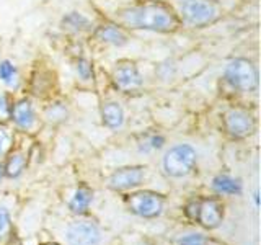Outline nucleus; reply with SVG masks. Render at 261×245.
Here are the masks:
<instances>
[{
  "instance_id": "f257e3e1",
  "label": "nucleus",
  "mask_w": 261,
  "mask_h": 245,
  "mask_svg": "<svg viewBox=\"0 0 261 245\" xmlns=\"http://www.w3.org/2000/svg\"><path fill=\"white\" fill-rule=\"evenodd\" d=\"M116 21L126 30L149 31L157 35H173L183 27L175 8L163 0H136L119 8Z\"/></svg>"
},
{
  "instance_id": "f03ea898",
  "label": "nucleus",
  "mask_w": 261,
  "mask_h": 245,
  "mask_svg": "<svg viewBox=\"0 0 261 245\" xmlns=\"http://www.w3.org/2000/svg\"><path fill=\"white\" fill-rule=\"evenodd\" d=\"M181 24L193 30H202L222 20L224 10L217 0H171Z\"/></svg>"
},
{
  "instance_id": "7ed1b4c3",
  "label": "nucleus",
  "mask_w": 261,
  "mask_h": 245,
  "mask_svg": "<svg viewBox=\"0 0 261 245\" xmlns=\"http://www.w3.org/2000/svg\"><path fill=\"white\" fill-rule=\"evenodd\" d=\"M222 79L237 93H253L258 88V67L248 57H232L225 64Z\"/></svg>"
},
{
  "instance_id": "20e7f679",
  "label": "nucleus",
  "mask_w": 261,
  "mask_h": 245,
  "mask_svg": "<svg viewBox=\"0 0 261 245\" xmlns=\"http://www.w3.org/2000/svg\"><path fill=\"white\" fill-rule=\"evenodd\" d=\"M198 165V151L188 142L171 145L162 157V168L170 178H183Z\"/></svg>"
},
{
  "instance_id": "39448f33",
  "label": "nucleus",
  "mask_w": 261,
  "mask_h": 245,
  "mask_svg": "<svg viewBox=\"0 0 261 245\" xmlns=\"http://www.w3.org/2000/svg\"><path fill=\"white\" fill-rule=\"evenodd\" d=\"M186 216L207 231H214L224 220V203L216 196L198 198L186 204Z\"/></svg>"
},
{
  "instance_id": "423d86ee",
  "label": "nucleus",
  "mask_w": 261,
  "mask_h": 245,
  "mask_svg": "<svg viewBox=\"0 0 261 245\" xmlns=\"http://www.w3.org/2000/svg\"><path fill=\"white\" fill-rule=\"evenodd\" d=\"M225 134L233 141H243L256 131V118L242 106H230L222 113Z\"/></svg>"
},
{
  "instance_id": "0eeeda50",
  "label": "nucleus",
  "mask_w": 261,
  "mask_h": 245,
  "mask_svg": "<svg viewBox=\"0 0 261 245\" xmlns=\"http://www.w3.org/2000/svg\"><path fill=\"white\" fill-rule=\"evenodd\" d=\"M126 206L133 214L142 219H155L165 209V196L152 190L130 191L126 196Z\"/></svg>"
},
{
  "instance_id": "6e6552de",
  "label": "nucleus",
  "mask_w": 261,
  "mask_h": 245,
  "mask_svg": "<svg viewBox=\"0 0 261 245\" xmlns=\"http://www.w3.org/2000/svg\"><path fill=\"white\" fill-rule=\"evenodd\" d=\"M111 82L121 93H137L144 88V76L133 59H119L114 62Z\"/></svg>"
},
{
  "instance_id": "1a4fd4ad",
  "label": "nucleus",
  "mask_w": 261,
  "mask_h": 245,
  "mask_svg": "<svg viewBox=\"0 0 261 245\" xmlns=\"http://www.w3.org/2000/svg\"><path fill=\"white\" fill-rule=\"evenodd\" d=\"M103 234L93 220L79 219L73 220L65 229V242L67 245H100Z\"/></svg>"
},
{
  "instance_id": "9d476101",
  "label": "nucleus",
  "mask_w": 261,
  "mask_h": 245,
  "mask_svg": "<svg viewBox=\"0 0 261 245\" xmlns=\"http://www.w3.org/2000/svg\"><path fill=\"white\" fill-rule=\"evenodd\" d=\"M145 178L144 165H126L119 167L108 178V186L113 191H133L142 185Z\"/></svg>"
},
{
  "instance_id": "9b49d317",
  "label": "nucleus",
  "mask_w": 261,
  "mask_h": 245,
  "mask_svg": "<svg viewBox=\"0 0 261 245\" xmlns=\"http://www.w3.org/2000/svg\"><path fill=\"white\" fill-rule=\"evenodd\" d=\"M10 121L16 129L24 131V133H33L36 129L39 118L33 102L30 98L23 96L20 100H15L10 111Z\"/></svg>"
},
{
  "instance_id": "f8f14e48",
  "label": "nucleus",
  "mask_w": 261,
  "mask_h": 245,
  "mask_svg": "<svg viewBox=\"0 0 261 245\" xmlns=\"http://www.w3.org/2000/svg\"><path fill=\"white\" fill-rule=\"evenodd\" d=\"M92 35L96 41L106 46L124 47L129 44V33L118 21H103L100 24H95Z\"/></svg>"
},
{
  "instance_id": "ddd939ff",
  "label": "nucleus",
  "mask_w": 261,
  "mask_h": 245,
  "mask_svg": "<svg viewBox=\"0 0 261 245\" xmlns=\"http://www.w3.org/2000/svg\"><path fill=\"white\" fill-rule=\"evenodd\" d=\"M100 116L105 128L111 131H118L126 122V111L122 105L116 100H106L100 106Z\"/></svg>"
},
{
  "instance_id": "4468645a",
  "label": "nucleus",
  "mask_w": 261,
  "mask_h": 245,
  "mask_svg": "<svg viewBox=\"0 0 261 245\" xmlns=\"http://www.w3.org/2000/svg\"><path fill=\"white\" fill-rule=\"evenodd\" d=\"M95 28L93 21L88 18L85 13L72 10L67 12L61 18V30L70 35H84V33H92Z\"/></svg>"
},
{
  "instance_id": "2eb2a0df",
  "label": "nucleus",
  "mask_w": 261,
  "mask_h": 245,
  "mask_svg": "<svg viewBox=\"0 0 261 245\" xmlns=\"http://www.w3.org/2000/svg\"><path fill=\"white\" fill-rule=\"evenodd\" d=\"M211 188L219 196H239L243 191V183L240 178H235L228 174H219L212 178Z\"/></svg>"
},
{
  "instance_id": "dca6fc26",
  "label": "nucleus",
  "mask_w": 261,
  "mask_h": 245,
  "mask_svg": "<svg viewBox=\"0 0 261 245\" xmlns=\"http://www.w3.org/2000/svg\"><path fill=\"white\" fill-rule=\"evenodd\" d=\"M93 201V191L88 186H79L75 188V191L72 193L69 200V209L73 214H87L90 204Z\"/></svg>"
},
{
  "instance_id": "f3484780",
  "label": "nucleus",
  "mask_w": 261,
  "mask_h": 245,
  "mask_svg": "<svg viewBox=\"0 0 261 245\" xmlns=\"http://www.w3.org/2000/svg\"><path fill=\"white\" fill-rule=\"evenodd\" d=\"M4 168L7 178H20L27 170V155L21 151H10L4 162Z\"/></svg>"
},
{
  "instance_id": "a211bd4d",
  "label": "nucleus",
  "mask_w": 261,
  "mask_h": 245,
  "mask_svg": "<svg viewBox=\"0 0 261 245\" xmlns=\"http://www.w3.org/2000/svg\"><path fill=\"white\" fill-rule=\"evenodd\" d=\"M0 82L15 90L20 84V74H18V67L15 65L13 61L10 59H0Z\"/></svg>"
},
{
  "instance_id": "6ab92c4d",
  "label": "nucleus",
  "mask_w": 261,
  "mask_h": 245,
  "mask_svg": "<svg viewBox=\"0 0 261 245\" xmlns=\"http://www.w3.org/2000/svg\"><path fill=\"white\" fill-rule=\"evenodd\" d=\"M44 119L47 122H51V125H59V122H64L65 119H67L69 116V108L67 105H65L64 102H51L46 108H44Z\"/></svg>"
},
{
  "instance_id": "aec40b11",
  "label": "nucleus",
  "mask_w": 261,
  "mask_h": 245,
  "mask_svg": "<svg viewBox=\"0 0 261 245\" xmlns=\"http://www.w3.org/2000/svg\"><path fill=\"white\" fill-rule=\"evenodd\" d=\"M73 70H75L77 77L82 82H92L95 77V70H93V62L85 56H77L75 61H73Z\"/></svg>"
},
{
  "instance_id": "412c9836",
  "label": "nucleus",
  "mask_w": 261,
  "mask_h": 245,
  "mask_svg": "<svg viewBox=\"0 0 261 245\" xmlns=\"http://www.w3.org/2000/svg\"><path fill=\"white\" fill-rule=\"evenodd\" d=\"M165 136L160 134V133H153L150 136H147L144 141L139 145V151L144 152V154H149V152H153V151H160L163 149V145H165Z\"/></svg>"
},
{
  "instance_id": "4be33fe9",
  "label": "nucleus",
  "mask_w": 261,
  "mask_h": 245,
  "mask_svg": "<svg viewBox=\"0 0 261 245\" xmlns=\"http://www.w3.org/2000/svg\"><path fill=\"white\" fill-rule=\"evenodd\" d=\"M12 105H13V100L10 98L7 92L0 93V125H4V122L10 121V111H12Z\"/></svg>"
},
{
  "instance_id": "5701e85b",
  "label": "nucleus",
  "mask_w": 261,
  "mask_h": 245,
  "mask_svg": "<svg viewBox=\"0 0 261 245\" xmlns=\"http://www.w3.org/2000/svg\"><path fill=\"white\" fill-rule=\"evenodd\" d=\"M178 245H209L207 237L201 232H190L178 239Z\"/></svg>"
},
{
  "instance_id": "b1692460",
  "label": "nucleus",
  "mask_w": 261,
  "mask_h": 245,
  "mask_svg": "<svg viewBox=\"0 0 261 245\" xmlns=\"http://www.w3.org/2000/svg\"><path fill=\"white\" fill-rule=\"evenodd\" d=\"M12 147V133L4 125H0V159L10 152Z\"/></svg>"
},
{
  "instance_id": "393cba45",
  "label": "nucleus",
  "mask_w": 261,
  "mask_h": 245,
  "mask_svg": "<svg viewBox=\"0 0 261 245\" xmlns=\"http://www.w3.org/2000/svg\"><path fill=\"white\" fill-rule=\"evenodd\" d=\"M12 229V216H10V211H8L5 206H0V239L10 232Z\"/></svg>"
},
{
  "instance_id": "a878e982",
  "label": "nucleus",
  "mask_w": 261,
  "mask_h": 245,
  "mask_svg": "<svg viewBox=\"0 0 261 245\" xmlns=\"http://www.w3.org/2000/svg\"><path fill=\"white\" fill-rule=\"evenodd\" d=\"M157 76L162 79V80H170L171 77H173V74H175V65H173V61H163L157 65Z\"/></svg>"
},
{
  "instance_id": "bb28decb",
  "label": "nucleus",
  "mask_w": 261,
  "mask_h": 245,
  "mask_svg": "<svg viewBox=\"0 0 261 245\" xmlns=\"http://www.w3.org/2000/svg\"><path fill=\"white\" fill-rule=\"evenodd\" d=\"M4 177H5V168H4V162L0 160V182L4 180Z\"/></svg>"
},
{
  "instance_id": "cd10ccee",
  "label": "nucleus",
  "mask_w": 261,
  "mask_h": 245,
  "mask_svg": "<svg viewBox=\"0 0 261 245\" xmlns=\"http://www.w3.org/2000/svg\"><path fill=\"white\" fill-rule=\"evenodd\" d=\"M253 198H255V204H256V208L259 206V194H258V191L253 194Z\"/></svg>"
}]
</instances>
